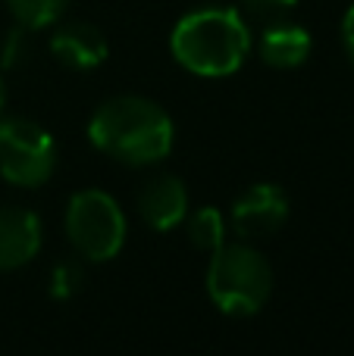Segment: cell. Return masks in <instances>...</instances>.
Masks as SVG:
<instances>
[{
	"instance_id": "cell-1",
	"label": "cell",
	"mask_w": 354,
	"mask_h": 356,
	"mask_svg": "<svg viewBox=\"0 0 354 356\" xmlns=\"http://www.w3.org/2000/svg\"><path fill=\"white\" fill-rule=\"evenodd\" d=\"M88 141L110 160L141 169L169 156L176 141V125L157 100L119 94V97L104 100L91 113Z\"/></svg>"
},
{
	"instance_id": "cell-2",
	"label": "cell",
	"mask_w": 354,
	"mask_h": 356,
	"mask_svg": "<svg viewBox=\"0 0 354 356\" xmlns=\"http://www.w3.org/2000/svg\"><path fill=\"white\" fill-rule=\"evenodd\" d=\"M169 54L182 69L201 79H223L242 69L251 54V31L238 10L201 6L173 25Z\"/></svg>"
},
{
	"instance_id": "cell-3",
	"label": "cell",
	"mask_w": 354,
	"mask_h": 356,
	"mask_svg": "<svg viewBox=\"0 0 354 356\" xmlns=\"http://www.w3.org/2000/svg\"><path fill=\"white\" fill-rule=\"evenodd\" d=\"M207 294L223 316L248 319L267 307L273 294V269L251 244L226 241L207 263Z\"/></svg>"
},
{
	"instance_id": "cell-4",
	"label": "cell",
	"mask_w": 354,
	"mask_h": 356,
	"mask_svg": "<svg viewBox=\"0 0 354 356\" xmlns=\"http://www.w3.org/2000/svg\"><path fill=\"white\" fill-rule=\"evenodd\" d=\"M66 238L82 259L107 263L125 244V213L107 191L88 188L69 197L66 207Z\"/></svg>"
},
{
	"instance_id": "cell-5",
	"label": "cell",
	"mask_w": 354,
	"mask_h": 356,
	"mask_svg": "<svg viewBox=\"0 0 354 356\" xmlns=\"http://www.w3.org/2000/svg\"><path fill=\"white\" fill-rule=\"evenodd\" d=\"M56 169V144L25 116L0 119V175L16 188H41Z\"/></svg>"
},
{
	"instance_id": "cell-6",
	"label": "cell",
	"mask_w": 354,
	"mask_h": 356,
	"mask_svg": "<svg viewBox=\"0 0 354 356\" xmlns=\"http://www.w3.org/2000/svg\"><path fill=\"white\" fill-rule=\"evenodd\" d=\"M288 222V197L279 184H251L236 197L229 209V225L238 238H270Z\"/></svg>"
},
{
	"instance_id": "cell-7",
	"label": "cell",
	"mask_w": 354,
	"mask_h": 356,
	"mask_svg": "<svg viewBox=\"0 0 354 356\" xmlns=\"http://www.w3.org/2000/svg\"><path fill=\"white\" fill-rule=\"evenodd\" d=\"M44 228L38 213L25 207H0V272L29 266L38 257Z\"/></svg>"
},
{
	"instance_id": "cell-8",
	"label": "cell",
	"mask_w": 354,
	"mask_h": 356,
	"mask_svg": "<svg viewBox=\"0 0 354 356\" xmlns=\"http://www.w3.org/2000/svg\"><path fill=\"white\" fill-rule=\"evenodd\" d=\"M138 213L144 225L154 232H169L182 225L188 216V191L185 181L176 175H154L138 191Z\"/></svg>"
},
{
	"instance_id": "cell-9",
	"label": "cell",
	"mask_w": 354,
	"mask_h": 356,
	"mask_svg": "<svg viewBox=\"0 0 354 356\" xmlns=\"http://www.w3.org/2000/svg\"><path fill=\"white\" fill-rule=\"evenodd\" d=\"M50 54L56 56V63H63L72 72H91L107 60L110 47H107V38L98 25L66 22L50 38Z\"/></svg>"
},
{
	"instance_id": "cell-10",
	"label": "cell",
	"mask_w": 354,
	"mask_h": 356,
	"mask_svg": "<svg viewBox=\"0 0 354 356\" xmlns=\"http://www.w3.org/2000/svg\"><path fill=\"white\" fill-rule=\"evenodd\" d=\"M311 31L288 19H273L257 38V54L273 69H298L311 56Z\"/></svg>"
},
{
	"instance_id": "cell-11",
	"label": "cell",
	"mask_w": 354,
	"mask_h": 356,
	"mask_svg": "<svg viewBox=\"0 0 354 356\" xmlns=\"http://www.w3.org/2000/svg\"><path fill=\"white\" fill-rule=\"evenodd\" d=\"M185 228H188V241L198 250L213 253L217 247L226 244V216L220 207H198L192 216H185Z\"/></svg>"
},
{
	"instance_id": "cell-12",
	"label": "cell",
	"mask_w": 354,
	"mask_h": 356,
	"mask_svg": "<svg viewBox=\"0 0 354 356\" xmlns=\"http://www.w3.org/2000/svg\"><path fill=\"white\" fill-rule=\"evenodd\" d=\"M66 3L69 0H6L13 19H16L19 25H25V29H31V31L54 25L56 19L63 16Z\"/></svg>"
},
{
	"instance_id": "cell-13",
	"label": "cell",
	"mask_w": 354,
	"mask_h": 356,
	"mask_svg": "<svg viewBox=\"0 0 354 356\" xmlns=\"http://www.w3.org/2000/svg\"><path fill=\"white\" fill-rule=\"evenodd\" d=\"M82 284H85V266H82L79 257H63L54 263V269H50V297L54 300H72L75 294L82 291Z\"/></svg>"
},
{
	"instance_id": "cell-14",
	"label": "cell",
	"mask_w": 354,
	"mask_h": 356,
	"mask_svg": "<svg viewBox=\"0 0 354 356\" xmlns=\"http://www.w3.org/2000/svg\"><path fill=\"white\" fill-rule=\"evenodd\" d=\"M31 56V29L25 25H10L0 38V66L3 69H19L22 63H29Z\"/></svg>"
},
{
	"instance_id": "cell-15",
	"label": "cell",
	"mask_w": 354,
	"mask_h": 356,
	"mask_svg": "<svg viewBox=\"0 0 354 356\" xmlns=\"http://www.w3.org/2000/svg\"><path fill=\"white\" fill-rule=\"evenodd\" d=\"M245 6H248L251 16L273 22V19H286L298 6V0H245Z\"/></svg>"
},
{
	"instance_id": "cell-16",
	"label": "cell",
	"mask_w": 354,
	"mask_h": 356,
	"mask_svg": "<svg viewBox=\"0 0 354 356\" xmlns=\"http://www.w3.org/2000/svg\"><path fill=\"white\" fill-rule=\"evenodd\" d=\"M342 41H345V50H348V56L354 63V3L345 10V16H342Z\"/></svg>"
},
{
	"instance_id": "cell-17",
	"label": "cell",
	"mask_w": 354,
	"mask_h": 356,
	"mask_svg": "<svg viewBox=\"0 0 354 356\" xmlns=\"http://www.w3.org/2000/svg\"><path fill=\"white\" fill-rule=\"evenodd\" d=\"M3 100H6V88H3V79H0V110H3Z\"/></svg>"
}]
</instances>
